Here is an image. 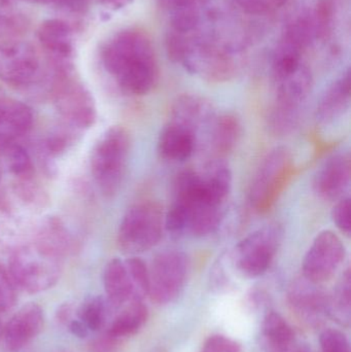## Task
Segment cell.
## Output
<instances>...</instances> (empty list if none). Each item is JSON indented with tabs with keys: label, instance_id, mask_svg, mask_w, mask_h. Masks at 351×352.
<instances>
[{
	"label": "cell",
	"instance_id": "6da1fadb",
	"mask_svg": "<svg viewBox=\"0 0 351 352\" xmlns=\"http://www.w3.org/2000/svg\"><path fill=\"white\" fill-rule=\"evenodd\" d=\"M103 64L128 94H148L159 82L160 70L152 41L139 30L115 35L103 50Z\"/></svg>",
	"mask_w": 351,
	"mask_h": 352
},
{
	"label": "cell",
	"instance_id": "7a4b0ae2",
	"mask_svg": "<svg viewBox=\"0 0 351 352\" xmlns=\"http://www.w3.org/2000/svg\"><path fill=\"white\" fill-rule=\"evenodd\" d=\"M67 244L49 232L37 230L33 241L16 248L10 258V277L29 294L52 289L61 276Z\"/></svg>",
	"mask_w": 351,
	"mask_h": 352
},
{
	"label": "cell",
	"instance_id": "3957f363",
	"mask_svg": "<svg viewBox=\"0 0 351 352\" xmlns=\"http://www.w3.org/2000/svg\"><path fill=\"white\" fill-rule=\"evenodd\" d=\"M130 148V133L122 126L106 130L93 148L91 173L99 190L107 198L115 196L121 188Z\"/></svg>",
	"mask_w": 351,
	"mask_h": 352
},
{
	"label": "cell",
	"instance_id": "277c9868",
	"mask_svg": "<svg viewBox=\"0 0 351 352\" xmlns=\"http://www.w3.org/2000/svg\"><path fill=\"white\" fill-rule=\"evenodd\" d=\"M164 212L159 203L144 201L132 206L124 215L119 231L117 243L127 254L148 252L162 238Z\"/></svg>",
	"mask_w": 351,
	"mask_h": 352
},
{
	"label": "cell",
	"instance_id": "5b68a950",
	"mask_svg": "<svg viewBox=\"0 0 351 352\" xmlns=\"http://www.w3.org/2000/svg\"><path fill=\"white\" fill-rule=\"evenodd\" d=\"M275 102L268 116V127L276 135L294 131L300 120L301 109L313 89V74L306 66L278 80Z\"/></svg>",
	"mask_w": 351,
	"mask_h": 352
},
{
	"label": "cell",
	"instance_id": "8992f818",
	"mask_svg": "<svg viewBox=\"0 0 351 352\" xmlns=\"http://www.w3.org/2000/svg\"><path fill=\"white\" fill-rule=\"evenodd\" d=\"M294 170L293 157L288 148L278 146L263 159L251 182L249 201L259 211L269 210L278 201Z\"/></svg>",
	"mask_w": 351,
	"mask_h": 352
},
{
	"label": "cell",
	"instance_id": "52a82bcc",
	"mask_svg": "<svg viewBox=\"0 0 351 352\" xmlns=\"http://www.w3.org/2000/svg\"><path fill=\"white\" fill-rule=\"evenodd\" d=\"M189 272V258L183 252L165 250L157 254L148 267V297L157 305L172 303L183 293Z\"/></svg>",
	"mask_w": 351,
	"mask_h": 352
},
{
	"label": "cell",
	"instance_id": "ba28073f",
	"mask_svg": "<svg viewBox=\"0 0 351 352\" xmlns=\"http://www.w3.org/2000/svg\"><path fill=\"white\" fill-rule=\"evenodd\" d=\"M282 239V228L276 223L249 234L235 248V266L249 278L262 276L273 263Z\"/></svg>",
	"mask_w": 351,
	"mask_h": 352
},
{
	"label": "cell",
	"instance_id": "9c48e42d",
	"mask_svg": "<svg viewBox=\"0 0 351 352\" xmlns=\"http://www.w3.org/2000/svg\"><path fill=\"white\" fill-rule=\"evenodd\" d=\"M346 258V244L341 238L331 230L321 231L303 258V277L311 283L323 285L335 276Z\"/></svg>",
	"mask_w": 351,
	"mask_h": 352
},
{
	"label": "cell",
	"instance_id": "30bf717a",
	"mask_svg": "<svg viewBox=\"0 0 351 352\" xmlns=\"http://www.w3.org/2000/svg\"><path fill=\"white\" fill-rule=\"evenodd\" d=\"M188 72L210 82H225L234 78L237 64L231 50L196 38L181 62Z\"/></svg>",
	"mask_w": 351,
	"mask_h": 352
},
{
	"label": "cell",
	"instance_id": "8fae6325",
	"mask_svg": "<svg viewBox=\"0 0 351 352\" xmlns=\"http://www.w3.org/2000/svg\"><path fill=\"white\" fill-rule=\"evenodd\" d=\"M54 100L60 115L73 127L87 129L95 123L94 99L80 82L62 78L56 86Z\"/></svg>",
	"mask_w": 351,
	"mask_h": 352
},
{
	"label": "cell",
	"instance_id": "7c38bea8",
	"mask_svg": "<svg viewBox=\"0 0 351 352\" xmlns=\"http://www.w3.org/2000/svg\"><path fill=\"white\" fill-rule=\"evenodd\" d=\"M38 72V56L32 45L0 43V80L12 86H27L34 82Z\"/></svg>",
	"mask_w": 351,
	"mask_h": 352
},
{
	"label": "cell",
	"instance_id": "4fadbf2b",
	"mask_svg": "<svg viewBox=\"0 0 351 352\" xmlns=\"http://www.w3.org/2000/svg\"><path fill=\"white\" fill-rule=\"evenodd\" d=\"M288 301L295 314L311 326H317L327 316L328 294L321 285L305 277L295 279L288 291Z\"/></svg>",
	"mask_w": 351,
	"mask_h": 352
},
{
	"label": "cell",
	"instance_id": "5bb4252c",
	"mask_svg": "<svg viewBox=\"0 0 351 352\" xmlns=\"http://www.w3.org/2000/svg\"><path fill=\"white\" fill-rule=\"evenodd\" d=\"M45 324L43 308L35 303L21 307L3 329L4 341L10 351H19L41 334Z\"/></svg>",
	"mask_w": 351,
	"mask_h": 352
},
{
	"label": "cell",
	"instance_id": "9a60e30c",
	"mask_svg": "<svg viewBox=\"0 0 351 352\" xmlns=\"http://www.w3.org/2000/svg\"><path fill=\"white\" fill-rule=\"evenodd\" d=\"M350 154L336 155L317 171L313 180V190L323 200H339L350 188Z\"/></svg>",
	"mask_w": 351,
	"mask_h": 352
},
{
	"label": "cell",
	"instance_id": "2e32d148",
	"mask_svg": "<svg viewBox=\"0 0 351 352\" xmlns=\"http://www.w3.org/2000/svg\"><path fill=\"white\" fill-rule=\"evenodd\" d=\"M216 118L214 104L197 94L179 95L170 109V121L181 124L198 133L202 127H210Z\"/></svg>",
	"mask_w": 351,
	"mask_h": 352
},
{
	"label": "cell",
	"instance_id": "e0dca14e",
	"mask_svg": "<svg viewBox=\"0 0 351 352\" xmlns=\"http://www.w3.org/2000/svg\"><path fill=\"white\" fill-rule=\"evenodd\" d=\"M33 113L30 107L12 98H0V152L30 131Z\"/></svg>",
	"mask_w": 351,
	"mask_h": 352
},
{
	"label": "cell",
	"instance_id": "ac0fdd59",
	"mask_svg": "<svg viewBox=\"0 0 351 352\" xmlns=\"http://www.w3.org/2000/svg\"><path fill=\"white\" fill-rule=\"evenodd\" d=\"M197 134L181 124L169 121L161 130L158 152L165 160L183 162L195 152Z\"/></svg>",
	"mask_w": 351,
	"mask_h": 352
},
{
	"label": "cell",
	"instance_id": "d6986e66",
	"mask_svg": "<svg viewBox=\"0 0 351 352\" xmlns=\"http://www.w3.org/2000/svg\"><path fill=\"white\" fill-rule=\"evenodd\" d=\"M350 97L351 74L348 68L321 97L317 109V121L321 124H330L339 119L350 109Z\"/></svg>",
	"mask_w": 351,
	"mask_h": 352
},
{
	"label": "cell",
	"instance_id": "ffe728a7",
	"mask_svg": "<svg viewBox=\"0 0 351 352\" xmlns=\"http://www.w3.org/2000/svg\"><path fill=\"white\" fill-rule=\"evenodd\" d=\"M103 285L107 301L113 307H122L132 300L138 299L125 262L120 258H113L107 263L103 273Z\"/></svg>",
	"mask_w": 351,
	"mask_h": 352
},
{
	"label": "cell",
	"instance_id": "44dd1931",
	"mask_svg": "<svg viewBox=\"0 0 351 352\" xmlns=\"http://www.w3.org/2000/svg\"><path fill=\"white\" fill-rule=\"evenodd\" d=\"M232 171L222 160L212 161L200 173L202 195L216 204L225 205L232 190Z\"/></svg>",
	"mask_w": 351,
	"mask_h": 352
},
{
	"label": "cell",
	"instance_id": "7402d4cb",
	"mask_svg": "<svg viewBox=\"0 0 351 352\" xmlns=\"http://www.w3.org/2000/svg\"><path fill=\"white\" fill-rule=\"evenodd\" d=\"M262 340L266 352H292L295 332L278 312L269 311L262 324Z\"/></svg>",
	"mask_w": 351,
	"mask_h": 352
},
{
	"label": "cell",
	"instance_id": "603a6c76",
	"mask_svg": "<svg viewBox=\"0 0 351 352\" xmlns=\"http://www.w3.org/2000/svg\"><path fill=\"white\" fill-rule=\"evenodd\" d=\"M148 318V306L144 303V300H132L115 318L107 334L119 341L133 336L144 328Z\"/></svg>",
	"mask_w": 351,
	"mask_h": 352
},
{
	"label": "cell",
	"instance_id": "cb8c5ba5",
	"mask_svg": "<svg viewBox=\"0 0 351 352\" xmlns=\"http://www.w3.org/2000/svg\"><path fill=\"white\" fill-rule=\"evenodd\" d=\"M41 45L57 57H69L72 51L71 29L65 21L49 19L43 21L37 31Z\"/></svg>",
	"mask_w": 351,
	"mask_h": 352
},
{
	"label": "cell",
	"instance_id": "d4e9b609",
	"mask_svg": "<svg viewBox=\"0 0 351 352\" xmlns=\"http://www.w3.org/2000/svg\"><path fill=\"white\" fill-rule=\"evenodd\" d=\"M327 316L339 326L348 328L351 322V274L346 269L331 294H328Z\"/></svg>",
	"mask_w": 351,
	"mask_h": 352
},
{
	"label": "cell",
	"instance_id": "484cf974",
	"mask_svg": "<svg viewBox=\"0 0 351 352\" xmlns=\"http://www.w3.org/2000/svg\"><path fill=\"white\" fill-rule=\"evenodd\" d=\"M212 144L218 154H228L234 150L242 133L240 120L234 113H224L214 118L212 125Z\"/></svg>",
	"mask_w": 351,
	"mask_h": 352
},
{
	"label": "cell",
	"instance_id": "4316f807",
	"mask_svg": "<svg viewBox=\"0 0 351 352\" xmlns=\"http://www.w3.org/2000/svg\"><path fill=\"white\" fill-rule=\"evenodd\" d=\"M302 50L286 41H280L274 52L272 70L275 80H280L291 76L302 65Z\"/></svg>",
	"mask_w": 351,
	"mask_h": 352
},
{
	"label": "cell",
	"instance_id": "83f0119b",
	"mask_svg": "<svg viewBox=\"0 0 351 352\" xmlns=\"http://www.w3.org/2000/svg\"><path fill=\"white\" fill-rule=\"evenodd\" d=\"M315 37L317 36L313 16L302 14L288 23L284 28L282 41L292 43L303 51L313 43Z\"/></svg>",
	"mask_w": 351,
	"mask_h": 352
},
{
	"label": "cell",
	"instance_id": "f1b7e54d",
	"mask_svg": "<svg viewBox=\"0 0 351 352\" xmlns=\"http://www.w3.org/2000/svg\"><path fill=\"white\" fill-rule=\"evenodd\" d=\"M109 301L102 296H93L82 302L78 310V320H82L89 331L98 332L106 322Z\"/></svg>",
	"mask_w": 351,
	"mask_h": 352
},
{
	"label": "cell",
	"instance_id": "f546056e",
	"mask_svg": "<svg viewBox=\"0 0 351 352\" xmlns=\"http://www.w3.org/2000/svg\"><path fill=\"white\" fill-rule=\"evenodd\" d=\"M171 29L179 33H193L201 21V8H179L171 10Z\"/></svg>",
	"mask_w": 351,
	"mask_h": 352
},
{
	"label": "cell",
	"instance_id": "4dcf8cb0",
	"mask_svg": "<svg viewBox=\"0 0 351 352\" xmlns=\"http://www.w3.org/2000/svg\"><path fill=\"white\" fill-rule=\"evenodd\" d=\"M126 268L129 273L130 278L133 283L135 289L136 297L144 300L148 296V285H150V277H148V267L140 258H128L124 261Z\"/></svg>",
	"mask_w": 351,
	"mask_h": 352
},
{
	"label": "cell",
	"instance_id": "1f68e13d",
	"mask_svg": "<svg viewBox=\"0 0 351 352\" xmlns=\"http://www.w3.org/2000/svg\"><path fill=\"white\" fill-rule=\"evenodd\" d=\"M190 34L177 32L172 29L167 32L166 37H165V47H166L169 60L174 63L183 62L188 52L190 51L196 41L195 37L190 36Z\"/></svg>",
	"mask_w": 351,
	"mask_h": 352
},
{
	"label": "cell",
	"instance_id": "d6a6232c",
	"mask_svg": "<svg viewBox=\"0 0 351 352\" xmlns=\"http://www.w3.org/2000/svg\"><path fill=\"white\" fill-rule=\"evenodd\" d=\"M6 161L8 169L16 177L26 179L32 173L33 165L28 153L22 146L12 144L6 148Z\"/></svg>",
	"mask_w": 351,
	"mask_h": 352
},
{
	"label": "cell",
	"instance_id": "836d02e7",
	"mask_svg": "<svg viewBox=\"0 0 351 352\" xmlns=\"http://www.w3.org/2000/svg\"><path fill=\"white\" fill-rule=\"evenodd\" d=\"M315 36L317 38H325L331 30L334 19L333 0H319L313 12Z\"/></svg>",
	"mask_w": 351,
	"mask_h": 352
},
{
	"label": "cell",
	"instance_id": "e575fe53",
	"mask_svg": "<svg viewBox=\"0 0 351 352\" xmlns=\"http://www.w3.org/2000/svg\"><path fill=\"white\" fill-rule=\"evenodd\" d=\"M321 352H351L348 336L338 329H326L319 336Z\"/></svg>",
	"mask_w": 351,
	"mask_h": 352
},
{
	"label": "cell",
	"instance_id": "d590c367",
	"mask_svg": "<svg viewBox=\"0 0 351 352\" xmlns=\"http://www.w3.org/2000/svg\"><path fill=\"white\" fill-rule=\"evenodd\" d=\"M16 287L10 273L0 265V314L8 311L16 305Z\"/></svg>",
	"mask_w": 351,
	"mask_h": 352
},
{
	"label": "cell",
	"instance_id": "8d00e7d4",
	"mask_svg": "<svg viewBox=\"0 0 351 352\" xmlns=\"http://www.w3.org/2000/svg\"><path fill=\"white\" fill-rule=\"evenodd\" d=\"M332 219L336 227L346 234L350 235L351 231V203L350 197L341 198L332 210Z\"/></svg>",
	"mask_w": 351,
	"mask_h": 352
},
{
	"label": "cell",
	"instance_id": "74e56055",
	"mask_svg": "<svg viewBox=\"0 0 351 352\" xmlns=\"http://www.w3.org/2000/svg\"><path fill=\"white\" fill-rule=\"evenodd\" d=\"M201 352H242V346L230 337L216 334L206 339Z\"/></svg>",
	"mask_w": 351,
	"mask_h": 352
},
{
	"label": "cell",
	"instance_id": "f35d334b",
	"mask_svg": "<svg viewBox=\"0 0 351 352\" xmlns=\"http://www.w3.org/2000/svg\"><path fill=\"white\" fill-rule=\"evenodd\" d=\"M239 8L251 14H260L282 6L286 0H234Z\"/></svg>",
	"mask_w": 351,
	"mask_h": 352
},
{
	"label": "cell",
	"instance_id": "ab89813d",
	"mask_svg": "<svg viewBox=\"0 0 351 352\" xmlns=\"http://www.w3.org/2000/svg\"><path fill=\"white\" fill-rule=\"evenodd\" d=\"M210 0H160L161 4L169 10L179 8H199L205 6Z\"/></svg>",
	"mask_w": 351,
	"mask_h": 352
},
{
	"label": "cell",
	"instance_id": "60d3db41",
	"mask_svg": "<svg viewBox=\"0 0 351 352\" xmlns=\"http://www.w3.org/2000/svg\"><path fill=\"white\" fill-rule=\"evenodd\" d=\"M73 305L70 303H65L58 308L56 312V318L60 324H68L72 320V314H73Z\"/></svg>",
	"mask_w": 351,
	"mask_h": 352
},
{
	"label": "cell",
	"instance_id": "b9f144b4",
	"mask_svg": "<svg viewBox=\"0 0 351 352\" xmlns=\"http://www.w3.org/2000/svg\"><path fill=\"white\" fill-rule=\"evenodd\" d=\"M67 326L70 333L78 338L84 339L89 335V329L82 320H72Z\"/></svg>",
	"mask_w": 351,
	"mask_h": 352
},
{
	"label": "cell",
	"instance_id": "7bdbcfd3",
	"mask_svg": "<svg viewBox=\"0 0 351 352\" xmlns=\"http://www.w3.org/2000/svg\"><path fill=\"white\" fill-rule=\"evenodd\" d=\"M133 1L134 0H99L101 4L113 10H122V8L130 6Z\"/></svg>",
	"mask_w": 351,
	"mask_h": 352
},
{
	"label": "cell",
	"instance_id": "ee69618b",
	"mask_svg": "<svg viewBox=\"0 0 351 352\" xmlns=\"http://www.w3.org/2000/svg\"><path fill=\"white\" fill-rule=\"evenodd\" d=\"M87 0H62L65 6H69L72 10H80V8H84V3H86Z\"/></svg>",
	"mask_w": 351,
	"mask_h": 352
},
{
	"label": "cell",
	"instance_id": "f6af8a7d",
	"mask_svg": "<svg viewBox=\"0 0 351 352\" xmlns=\"http://www.w3.org/2000/svg\"><path fill=\"white\" fill-rule=\"evenodd\" d=\"M292 352H313L311 347H309L307 344H301L299 346L294 347Z\"/></svg>",
	"mask_w": 351,
	"mask_h": 352
},
{
	"label": "cell",
	"instance_id": "bcb514c9",
	"mask_svg": "<svg viewBox=\"0 0 351 352\" xmlns=\"http://www.w3.org/2000/svg\"><path fill=\"white\" fill-rule=\"evenodd\" d=\"M3 334V327H2L1 320H0V337Z\"/></svg>",
	"mask_w": 351,
	"mask_h": 352
},
{
	"label": "cell",
	"instance_id": "7dc6e473",
	"mask_svg": "<svg viewBox=\"0 0 351 352\" xmlns=\"http://www.w3.org/2000/svg\"><path fill=\"white\" fill-rule=\"evenodd\" d=\"M34 1L45 2V1H49V0H34Z\"/></svg>",
	"mask_w": 351,
	"mask_h": 352
}]
</instances>
